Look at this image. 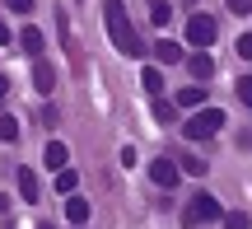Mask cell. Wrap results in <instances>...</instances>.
I'll return each mask as SVG.
<instances>
[{
  "mask_svg": "<svg viewBox=\"0 0 252 229\" xmlns=\"http://www.w3.org/2000/svg\"><path fill=\"white\" fill-rule=\"evenodd\" d=\"M103 24H108V37H112V47H117L122 56H145L140 33L131 28V19H126V5H122V0H103Z\"/></svg>",
  "mask_w": 252,
  "mask_h": 229,
  "instance_id": "1",
  "label": "cell"
},
{
  "mask_svg": "<svg viewBox=\"0 0 252 229\" xmlns=\"http://www.w3.org/2000/svg\"><path fill=\"white\" fill-rule=\"evenodd\" d=\"M215 220H224V211H220V201L210 192H196L187 201V211H182V225L187 229H196V225H215Z\"/></svg>",
  "mask_w": 252,
  "mask_h": 229,
  "instance_id": "2",
  "label": "cell"
},
{
  "mask_svg": "<svg viewBox=\"0 0 252 229\" xmlns=\"http://www.w3.org/2000/svg\"><path fill=\"white\" fill-rule=\"evenodd\" d=\"M220 127H224V112H220V108H196L182 131H187V140H210Z\"/></svg>",
  "mask_w": 252,
  "mask_h": 229,
  "instance_id": "3",
  "label": "cell"
},
{
  "mask_svg": "<svg viewBox=\"0 0 252 229\" xmlns=\"http://www.w3.org/2000/svg\"><path fill=\"white\" fill-rule=\"evenodd\" d=\"M215 37H220V24H215L210 14H191V19H187V42H191V47H201V52H206Z\"/></svg>",
  "mask_w": 252,
  "mask_h": 229,
  "instance_id": "4",
  "label": "cell"
},
{
  "mask_svg": "<svg viewBox=\"0 0 252 229\" xmlns=\"http://www.w3.org/2000/svg\"><path fill=\"white\" fill-rule=\"evenodd\" d=\"M150 178H154V183L163 187V192H173V187H178V178H182V168H178V159L159 155V159L150 164Z\"/></svg>",
  "mask_w": 252,
  "mask_h": 229,
  "instance_id": "5",
  "label": "cell"
},
{
  "mask_svg": "<svg viewBox=\"0 0 252 229\" xmlns=\"http://www.w3.org/2000/svg\"><path fill=\"white\" fill-rule=\"evenodd\" d=\"M56 28H61V42H65V52H70V65L80 70V65H84V56H80V42L70 37V19H65V14H56Z\"/></svg>",
  "mask_w": 252,
  "mask_h": 229,
  "instance_id": "6",
  "label": "cell"
},
{
  "mask_svg": "<svg viewBox=\"0 0 252 229\" xmlns=\"http://www.w3.org/2000/svg\"><path fill=\"white\" fill-rule=\"evenodd\" d=\"M14 183H19V196H24V201H37V196H42V187H37V173H33V168H19Z\"/></svg>",
  "mask_w": 252,
  "mask_h": 229,
  "instance_id": "7",
  "label": "cell"
},
{
  "mask_svg": "<svg viewBox=\"0 0 252 229\" xmlns=\"http://www.w3.org/2000/svg\"><path fill=\"white\" fill-rule=\"evenodd\" d=\"M187 70H191V80H196V84H206L210 75H215V61H210L206 52H196V56H187Z\"/></svg>",
  "mask_w": 252,
  "mask_h": 229,
  "instance_id": "8",
  "label": "cell"
},
{
  "mask_svg": "<svg viewBox=\"0 0 252 229\" xmlns=\"http://www.w3.org/2000/svg\"><path fill=\"white\" fill-rule=\"evenodd\" d=\"M65 159H70V150H65L61 140H47V150H42V164H47V168H65Z\"/></svg>",
  "mask_w": 252,
  "mask_h": 229,
  "instance_id": "9",
  "label": "cell"
},
{
  "mask_svg": "<svg viewBox=\"0 0 252 229\" xmlns=\"http://www.w3.org/2000/svg\"><path fill=\"white\" fill-rule=\"evenodd\" d=\"M154 56H159L163 65H178V61H187V56H182V47H178V42H168V37H159V47H154Z\"/></svg>",
  "mask_w": 252,
  "mask_h": 229,
  "instance_id": "10",
  "label": "cell"
},
{
  "mask_svg": "<svg viewBox=\"0 0 252 229\" xmlns=\"http://www.w3.org/2000/svg\"><path fill=\"white\" fill-rule=\"evenodd\" d=\"M33 84H37V94H52L56 89V75H52V65H47V61L33 65Z\"/></svg>",
  "mask_w": 252,
  "mask_h": 229,
  "instance_id": "11",
  "label": "cell"
},
{
  "mask_svg": "<svg viewBox=\"0 0 252 229\" xmlns=\"http://www.w3.org/2000/svg\"><path fill=\"white\" fill-rule=\"evenodd\" d=\"M19 47H24L28 56H42L47 42H42V33H37V28H24V33H19Z\"/></svg>",
  "mask_w": 252,
  "mask_h": 229,
  "instance_id": "12",
  "label": "cell"
},
{
  "mask_svg": "<svg viewBox=\"0 0 252 229\" xmlns=\"http://www.w3.org/2000/svg\"><path fill=\"white\" fill-rule=\"evenodd\" d=\"M65 215H70V225H84V220H89V201H80V196L70 192V201H65Z\"/></svg>",
  "mask_w": 252,
  "mask_h": 229,
  "instance_id": "13",
  "label": "cell"
},
{
  "mask_svg": "<svg viewBox=\"0 0 252 229\" xmlns=\"http://www.w3.org/2000/svg\"><path fill=\"white\" fill-rule=\"evenodd\" d=\"M140 84L150 94H163V70H159V65H145V70H140Z\"/></svg>",
  "mask_w": 252,
  "mask_h": 229,
  "instance_id": "14",
  "label": "cell"
},
{
  "mask_svg": "<svg viewBox=\"0 0 252 229\" xmlns=\"http://www.w3.org/2000/svg\"><path fill=\"white\" fill-rule=\"evenodd\" d=\"M75 183H80V173H75V168H56V192L70 196V192H75Z\"/></svg>",
  "mask_w": 252,
  "mask_h": 229,
  "instance_id": "15",
  "label": "cell"
},
{
  "mask_svg": "<svg viewBox=\"0 0 252 229\" xmlns=\"http://www.w3.org/2000/svg\"><path fill=\"white\" fill-rule=\"evenodd\" d=\"M201 103H206V89H201V84H196V89H182V94H178V108H201Z\"/></svg>",
  "mask_w": 252,
  "mask_h": 229,
  "instance_id": "16",
  "label": "cell"
},
{
  "mask_svg": "<svg viewBox=\"0 0 252 229\" xmlns=\"http://www.w3.org/2000/svg\"><path fill=\"white\" fill-rule=\"evenodd\" d=\"M150 19H154V24H168V19H173V5H168V0H150Z\"/></svg>",
  "mask_w": 252,
  "mask_h": 229,
  "instance_id": "17",
  "label": "cell"
},
{
  "mask_svg": "<svg viewBox=\"0 0 252 229\" xmlns=\"http://www.w3.org/2000/svg\"><path fill=\"white\" fill-rule=\"evenodd\" d=\"M173 117H178V108H173L168 98H154V122H163V127H168Z\"/></svg>",
  "mask_w": 252,
  "mask_h": 229,
  "instance_id": "18",
  "label": "cell"
},
{
  "mask_svg": "<svg viewBox=\"0 0 252 229\" xmlns=\"http://www.w3.org/2000/svg\"><path fill=\"white\" fill-rule=\"evenodd\" d=\"M0 140H5V145H14V140H19V122L14 117H0Z\"/></svg>",
  "mask_w": 252,
  "mask_h": 229,
  "instance_id": "19",
  "label": "cell"
},
{
  "mask_svg": "<svg viewBox=\"0 0 252 229\" xmlns=\"http://www.w3.org/2000/svg\"><path fill=\"white\" fill-rule=\"evenodd\" d=\"M234 94H238V103H248V108H252V75H243V80L234 84Z\"/></svg>",
  "mask_w": 252,
  "mask_h": 229,
  "instance_id": "20",
  "label": "cell"
},
{
  "mask_svg": "<svg viewBox=\"0 0 252 229\" xmlns=\"http://www.w3.org/2000/svg\"><path fill=\"white\" fill-rule=\"evenodd\" d=\"M224 229H252V220H248L243 211H229L224 215Z\"/></svg>",
  "mask_w": 252,
  "mask_h": 229,
  "instance_id": "21",
  "label": "cell"
},
{
  "mask_svg": "<svg viewBox=\"0 0 252 229\" xmlns=\"http://www.w3.org/2000/svg\"><path fill=\"white\" fill-rule=\"evenodd\" d=\"M238 56H243V61H252V33L238 37Z\"/></svg>",
  "mask_w": 252,
  "mask_h": 229,
  "instance_id": "22",
  "label": "cell"
},
{
  "mask_svg": "<svg viewBox=\"0 0 252 229\" xmlns=\"http://www.w3.org/2000/svg\"><path fill=\"white\" fill-rule=\"evenodd\" d=\"M9 9H14V14H33V0H5Z\"/></svg>",
  "mask_w": 252,
  "mask_h": 229,
  "instance_id": "23",
  "label": "cell"
},
{
  "mask_svg": "<svg viewBox=\"0 0 252 229\" xmlns=\"http://www.w3.org/2000/svg\"><path fill=\"white\" fill-rule=\"evenodd\" d=\"M229 9L234 14H252V0H229Z\"/></svg>",
  "mask_w": 252,
  "mask_h": 229,
  "instance_id": "24",
  "label": "cell"
},
{
  "mask_svg": "<svg viewBox=\"0 0 252 229\" xmlns=\"http://www.w3.org/2000/svg\"><path fill=\"white\" fill-rule=\"evenodd\" d=\"M5 42H14V33H9V24L0 19V47H5Z\"/></svg>",
  "mask_w": 252,
  "mask_h": 229,
  "instance_id": "25",
  "label": "cell"
},
{
  "mask_svg": "<svg viewBox=\"0 0 252 229\" xmlns=\"http://www.w3.org/2000/svg\"><path fill=\"white\" fill-rule=\"evenodd\" d=\"M5 94H9V80H5V75H0V103H5Z\"/></svg>",
  "mask_w": 252,
  "mask_h": 229,
  "instance_id": "26",
  "label": "cell"
},
{
  "mask_svg": "<svg viewBox=\"0 0 252 229\" xmlns=\"http://www.w3.org/2000/svg\"><path fill=\"white\" fill-rule=\"evenodd\" d=\"M238 140H243V145H248V150H252V127H248V131H243V136H238Z\"/></svg>",
  "mask_w": 252,
  "mask_h": 229,
  "instance_id": "27",
  "label": "cell"
},
{
  "mask_svg": "<svg viewBox=\"0 0 252 229\" xmlns=\"http://www.w3.org/2000/svg\"><path fill=\"white\" fill-rule=\"evenodd\" d=\"M37 229H52V225H37Z\"/></svg>",
  "mask_w": 252,
  "mask_h": 229,
  "instance_id": "28",
  "label": "cell"
},
{
  "mask_svg": "<svg viewBox=\"0 0 252 229\" xmlns=\"http://www.w3.org/2000/svg\"><path fill=\"white\" fill-rule=\"evenodd\" d=\"M75 229H84V225H75Z\"/></svg>",
  "mask_w": 252,
  "mask_h": 229,
  "instance_id": "29",
  "label": "cell"
},
{
  "mask_svg": "<svg viewBox=\"0 0 252 229\" xmlns=\"http://www.w3.org/2000/svg\"><path fill=\"white\" fill-rule=\"evenodd\" d=\"M187 5H191V0H187Z\"/></svg>",
  "mask_w": 252,
  "mask_h": 229,
  "instance_id": "30",
  "label": "cell"
}]
</instances>
